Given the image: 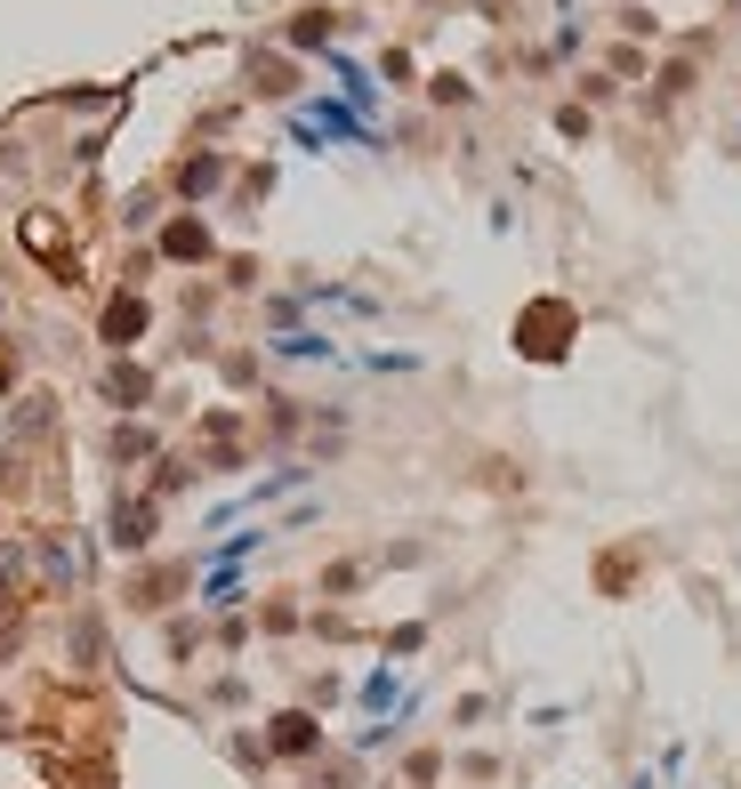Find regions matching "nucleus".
Here are the masks:
<instances>
[{"mask_svg":"<svg viewBox=\"0 0 741 789\" xmlns=\"http://www.w3.org/2000/svg\"><path fill=\"white\" fill-rule=\"evenodd\" d=\"M266 750H275V757H315V750H323V725L306 717V709H291V717L266 725Z\"/></svg>","mask_w":741,"mask_h":789,"instance_id":"f257e3e1","label":"nucleus"},{"mask_svg":"<svg viewBox=\"0 0 741 789\" xmlns=\"http://www.w3.org/2000/svg\"><path fill=\"white\" fill-rule=\"evenodd\" d=\"M564 330H572V315H564V306H532V315H524V330H517V339H524V355H540V363H556V355H564V347H556V339H564Z\"/></svg>","mask_w":741,"mask_h":789,"instance_id":"f03ea898","label":"nucleus"},{"mask_svg":"<svg viewBox=\"0 0 741 789\" xmlns=\"http://www.w3.org/2000/svg\"><path fill=\"white\" fill-rule=\"evenodd\" d=\"M146 532H154V508H146V500L113 515V548H146Z\"/></svg>","mask_w":741,"mask_h":789,"instance_id":"7ed1b4c3","label":"nucleus"},{"mask_svg":"<svg viewBox=\"0 0 741 789\" xmlns=\"http://www.w3.org/2000/svg\"><path fill=\"white\" fill-rule=\"evenodd\" d=\"M137 330H146V306H137V299H113V315H106V339L121 347V339H137Z\"/></svg>","mask_w":741,"mask_h":789,"instance_id":"20e7f679","label":"nucleus"},{"mask_svg":"<svg viewBox=\"0 0 741 789\" xmlns=\"http://www.w3.org/2000/svg\"><path fill=\"white\" fill-rule=\"evenodd\" d=\"M161 251H170V258H210V234H202V226H170Z\"/></svg>","mask_w":741,"mask_h":789,"instance_id":"39448f33","label":"nucleus"},{"mask_svg":"<svg viewBox=\"0 0 741 789\" xmlns=\"http://www.w3.org/2000/svg\"><path fill=\"white\" fill-rule=\"evenodd\" d=\"M106 387H113V403H146V371H113Z\"/></svg>","mask_w":741,"mask_h":789,"instance_id":"423d86ee","label":"nucleus"}]
</instances>
